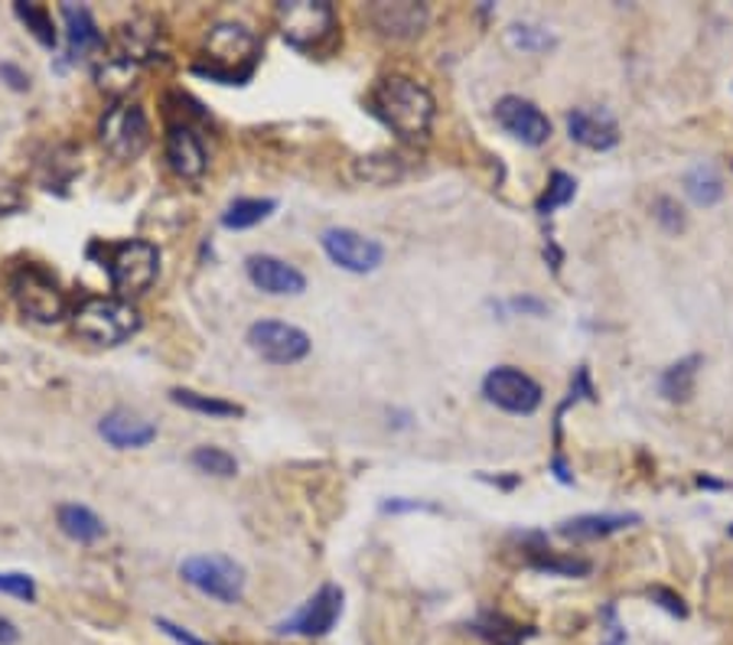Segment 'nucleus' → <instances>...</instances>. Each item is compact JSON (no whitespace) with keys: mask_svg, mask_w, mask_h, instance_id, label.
<instances>
[{"mask_svg":"<svg viewBox=\"0 0 733 645\" xmlns=\"http://www.w3.org/2000/svg\"><path fill=\"white\" fill-rule=\"evenodd\" d=\"M59 13H63V23H66V49H69V59H82V56H92V53H102V49H105V33H102V26H99V20L92 16L89 7H82V3H63Z\"/></svg>","mask_w":733,"mask_h":645,"instance_id":"obj_18","label":"nucleus"},{"mask_svg":"<svg viewBox=\"0 0 733 645\" xmlns=\"http://www.w3.org/2000/svg\"><path fill=\"white\" fill-rule=\"evenodd\" d=\"M369 20L382 36L415 39L424 33L430 10L424 3H408V0L405 3H375V7H369Z\"/></svg>","mask_w":733,"mask_h":645,"instance_id":"obj_17","label":"nucleus"},{"mask_svg":"<svg viewBox=\"0 0 733 645\" xmlns=\"http://www.w3.org/2000/svg\"><path fill=\"white\" fill-rule=\"evenodd\" d=\"M652 213H655V222H658L668 235H678V231H685V225H688L685 210H681L672 196H658L655 206H652Z\"/></svg>","mask_w":733,"mask_h":645,"instance_id":"obj_35","label":"nucleus"},{"mask_svg":"<svg viewBox=\"0 0 733 645\" xmlns=\"http://www.w3.org/2000/svg\"><path fill=\"white\" fill-rule=\"evenodd\" d=\"M10 294H13L20 314L33 322L53 326V322L69 317V297H66L59 278L43 264H33V261L16 264L10 274Z\"/></svg>","mask_w":733,"mask_h":645,"instance_id":"obj_4","label":"nucleus"},{"mask_svg":"<svg viewBox=\"0 0 733 645\" xmlns=\"http://www.w3.org/2000/svg\"><path fill=\"white\" fill-rule=\"evenodd\" d=\"M114 56H124V59H131V63H147V59H154L157 56V49H160V30H157V23L150 20V16H134V20H127V23H121L117 26V33H114Z\"/></svg>","mask_w":733,"mask_h":645,"instance_id":"obj_20","label":"nucleus"},{"mask_svg":"<svg viewBox=\"0 0 733 645\" xmlns=\"http://www.w3.org/2000/svg\"><path fill=\"white\" fill-rule=\"evenodd\" d=\"M342 616V587L323 584L314 597L287 620L274 626L278 636H304V640H323L332 633V626Z\"/></svg>","mask_w":733,"mask_h":645,"instance_id":"obj_10","label":"nucleus"},{"mask_svg":"<svg viewBox=\"0 0 733 645\" xmlns=\"http://www.w3.org/2000/svg\"><path fill=\"white\" fill-rule=\"evenodd\" d=\"M629 525H639V516L635 512H594V516H577V519H567L561 522L557 535L574 538V541H594V538H607L623 532Z\"/></svg>","mask_w":733,"mask_h":645,"instance_id":"obj_21","label":"nucleus"},{"mask_svg":"<svg viewBox=\"0 0 733 645\" xmlns=\"http://www.w3.org/2000/svg\"><path fill=\"white\" fill-rule=\"evenodd\" d=\"M731 535H733V525H731Z\"/></svg>","mask_w":733,"mask_h":645,"instance_id":"obj_43","label":"nucleus"},{"mask_svg":"<svg viewBox=\"0 0 733 645\" xmlns=\"http://www.w3.org/2000/svg\"><path fill=\"white\" fill-rule=\"evenodd\" d=\"M99 437L114 450H144L157 440V428L131 411H108L99 421Z\"/></svg>","mask_w":733,"mask_h":645,"instance_id":"obj_19","label":"nucleus"},{"mask_svg":"<svg viewBox=\"0 0 733 645\" xmlns=\"http://www.w3.org/2000/svg\"><path fill=\"white\" fill-rule=\"evenodd\" d=\"M483 395L489 405L509 415H534L541 408V385L516 365H499L483 378Z\"/></svg>","mask_w":733,"mask_h":645,"instance_id":"obj_12","label":"nucleus"},{"mask_svg":"<svg viewBox=\"0 0 733 645\" xmlns=\"http://www.w3.org/2000/svg\"><path fill=\"white\" fill-rule=\"evenodd\" d=\"M190 463H193L200 473H206V476H218V479H232V476L238 473V460H235L228 450L212 446V443L196 446V450L190 453Z\"/></svg>","mask_w":733,"mask_h":645,"instance_id":"obj_31","label":"nucleus"},{"mask_svg":"<svg viewBox=\"0 0 733 645\" xmlns=\"http://www.w3.org/2000/svg\"><path fill=\"white\" fill-rule=\"evenodd\" d=\"M567 134L587 150H613L620 144V124L607 108L567 111Z\"/></svg>","mask_w":733,"mask_h":645,"instance_id":"obj_16","label":"nucleus"},{"mask_svg":"<svg viewBox=\"0 0 733 645\" xmlns=\"http://www.w3.org/2000/svg\"><path fill=\"white\" fill-rule=\"evenodd\" d=\"M0 593L23 603H36V580L23 570H0Z\"/></svg>","mask_w":733,"mask_h":645,"instance_id":"obj_34","label":"nucleus"},{"mask_svg":"<svg viewBox=\"0 0 733 645\" xmlns=\"http://www.w3.org/2000/svg\"><path fill=\"white\" fill-rule=\"evenodd\" d=\"M245 274L258 291H264L271 297H301L307 291L304 271L284 258H274V254H248Z\"/></svg>","mask_w":733,"mask_h":645,"instance_id":"obj_15","label":"nucleus"},{"mask_svg":"<svg viewBox=\"0 0 733 645\" xmlns=\"http://www.w3.org/2000/svg\"><path fill=\"white\" fill-rule=\"evenodd\" d=\"M496 121L506 134L522 140L525 147H541L551 140V121L541 108L519 95H506L496 102Z\"/></svg>","mask_w":733,"mask_h":645,"instance_id":"obj_14","label":"nucleus"},{"mask_svg":"<svg viewBox=\"0 0 733 645\" xmlns=\"http://www.w3.org/2000/svg\"><path fill=\"white\" fill-rule=\"evenodd\" d=\"M604 623H607V633H610V643H607V645H627L629 643L623 623L617 620V607H613V603H607V607H604Z\"/></svg>","mask_w":733,"mask_h":645,"instance_id":"obj_40","label":"nucleus"},{"mask_svg":"<svg viewBox=\"0 0 733 645\" xmlns=\"http://www.w3.org/2000/svg\"><path fill=\"white\" fill-rule=\"evenodd\" d=\"M470 630H473L476 636H483L489 645H522L528 636H534V630L519 626L516 620H509V616H503V613H496V610L480 613V620H473Z\"/></svg>","mask_w":733,"mask_h":645,"instance_id":"obj_25","label":"nucleus"},{"mask_svg":"<svg viewBox=\"0 0 733 645\" xmlns=\"http://www.w3.org/2000/svg\"><path fill=\"white\" fill-rule=\"evenodd\" d=\"M180 577L193 590H200L203 597H210L222 607L241 603L245 587H248L245 567L235 557H225V554H193V557H187L180 564Z\"/></svg>","mask_w":733,"mask_h":645,"instance_id":"obj_7","label":"nucleus"},{"mask_svg":"<svg viewBox=\"0 0 733 645\" xmlns=\"http://www.w3.org/2000/svg\"><path fill=\"white\" fill-rule=\"evenodd\" d=\"M574 196H577V180H574L571 173H564V170H554L551 180H548V190H544V193L538 196V203H534V213L551 215L554 210L567 206Z\"/></svg>","mask_w":733,"mask_h":645,"instance_id":"obj_32","label":"nucleus"},{"mask_svg":"<svg viewBox=\"0 0 733 645\" xmlns=\"http://www.w3.org/2000/svg\"><path fill=\"white\" fill-rule=\"evenodd\" d=\"M56 525H59L63 535L69 538V541H76V544H95L108 532L105 519L99 512H92L89 506H82V502H63L56 509Z\"/></svg>","mask_w":733,"mask_h":645,"instance_id":"obj_22","label":"nucleus"},{"mask_svg":"<svg viewBox=\"0 0 733 645\" xmlns=\"http://www.w3.org/2000/svg\"><path fill=\"white\" fill-rule=\"evenodd\" d=\"M382 512L385 516H405V512H440V509L424 502V499H385Z\"/></svg>","mask_w":733,"mask_h":645,"instance_id":"obj_37","label":"nucleus"},{"mask_svg":"<svg viewBox=\"0 0 733 645\" xmlns=\"http://www.w3.org/2000/svg\"><path fill=\"white\" fill-rule=\"evenodd\" d=\"M701 362H704L701 355H688V359H678L675 365H668L658 378V392L668 401H688L695 395V378H698Z\"/></svg>","mask_w":733,"mask_h":645,"instance_id":"obj_26","label":"nucleus"},{"mask_svg":"<svg viewBox=\"0 0 733 645\" xmlns=\"http://www.w3.org/2000/svg\"><path fill=\"white\" fill-rule=\"evenodd\" d=\"M203 59L206 63L193 66V76L212 79L218 86H245L261 59V39L245 23L218 20L206 30Z\"/></svg>","mask_w":733,"mask_h":645,"instance_id":"obj_2","label":"nucleus"},{"mask_svg":"<svg viewBox=\"0 0 733 645\" xmlns=\"http://www.w3.org/2000/svg\"><path fill=\"white\" fill-rule=\"evenodd\" d=\"M72 329L95 346H121L140 332V314L121 297H86L72 310Z\"/></svg>","mask_w":733,"mask_h":645,"instance_id":"obj_5","label":"nucleus"},{"mask_svg":"<svg viewBox=\"0 0 733 645\" xmlns=\"http://www.w3.org/2000/svg\"><path fill=\"white\" fill-rule=\"evenodd\" d=\"M319 245H323L326 258L349 274H372L385 261V248L356 228H326L319 235Z\"/></svg>","mask_w":733,"mask_h":645,"instance_id":"obj_11","label":"nucleus"},{"mask_svg":"<svg viewBox=\"0 0 733 645\" xmlns=\"http://www.w3.org/2000/svg\"><path fill=\"white\" fill-rule=\"evenodd\" d=\"M170 401L193 411V415H206V418H245V408L235 405V401H225V398H215V395H203V392H193V388H173L170 392Z\"/></svg>","mask_w":733,"mask_h":645,"instance_id":"obj_27","label":"nucleus"},{"mask_svg":"<svg viewBox=\"0 0 733 645\" xmlns=\"http://www.w3.org/2000/svg\"><path fill=\"white\" fill-rule=\"evenodd\" d=\"M16 643H20V630H16V623L7 620V616H0V645H16Z\"/></svg>","mask_w":733,"mask_h":645,"instance_id":"obj_42","label":"nucleus"},{"mask_svg":"<svg viewBox=\"0 0 733 645\" xmlns=\"http://www.w3.org/2000/svg\"><path fill=\"white\" fill-rule=\"evenodd\" d=\"M525 564H528L531 570H538V574H551V577H587V574L594 570L590 561H584V557H571V554H554V551H548L544 544L531 547L528 557H525Z\"/></svg>","mask_w":733,"mask_h":645,"instance_id":"obj_24","label":"nucleus"},{"mask_svg":"<svg viewBox=\"0 0 733 645\" xmlns=\"http://www.w3.org/2000/svg\"><path fill=\"white\" fill-rule=\"evenodd\" d=\"M278 26L291 49L323 53L336 39V10L326 0H287L278 3Z\"/></svg>","mask_w":733,"mask_h":645,"instance_id":"obj_6","label":"nucleus"},{"mask_svg":"<svg viewBox=\"0 0 733 645\" xmlns=\"http://www.w3.org/2000/svg\"><path fill=\"white\" fill-rule=\"evenodd\" d=\"M102 268L121 301L147 294L160 278V248L147 238L111 241L102 251Z\"/></svg>","mask_w":733,"mask_h":645,"instance_id":"obj_3","label":"nucleus"},{"mask_svg":"<svg viewBox=\"0 0 733 645\" xmlns=\"http://www.w3.org/2000/svg\"><path fill=\"white\" fill-rule=\"evenodd\" d=\"M509 310H512V314H528V317H544V314H548V304L538 301V297H512V301H509Z\"/></svg>","mask_w":733,"mask_h":645,"instance_id":"obj_41","label":"nucleus"},{"mask_svg":"<svg viewBox=\"0 0 733 645\" xmlns=\"http://www.w3.org/2000/svg\"><path fill=\"white\" fill-rule=\"evenodd\" d=\"M248 346L255 355H261L264 362L271 365H297L311 355L314 349V339L294 326V322L284 320H258L248 326Z\"/></svg>","mask_w":733,"mask_h":645,"instance_id":"obj_9","label":"nucleus"},{"mask_svg":"<svg viewBox=\"0 0 733 645\" xmlns=\"http://www.w3.org/2000/svg\"><path fill=\"white\" fill-rule=\"evenodd\" d=\"M506 43H509L512 49H519V53H541V49L554 46V36H551L548 30H541V26L516 23V26H509Z\"/></svg>","mask_w":733,"mask_h":645,"instance_id":"obj_33","label":"nucleus"},{"mask_svg":"<svg viewBox=\"0 0 733 645\" xmlns=\"http://www.w3.org/2000/svg\"><path fill=\"white\" fill-rule=\"evenodd\" d=\"M649 600H652V603H658L665 613H672V616H678V620H685V616H688L685 600H681L675 590H668V587H649Z\"/></svg>","mask_w":733,"mask_h":645,"instance_id":"obj_36","label":"nucleus"},{"mask_svg":"<svg viewBox=\"0 0 733 645\" xmlns=\"http://www.w3.org/2000/svg\"><path fill=\"white\" fill-rule=\"evenodd\" d=\"M137 76H140V66L124 59V56H108L105 63L95 69V86L111 95L114 102H124V95L137 86Z\"/></svg>","mask_w":733,"mask_h":645,"instance_id":"obj_23","label":"nucleus"},{"mask_svg":"<svg viewBox=\"0 0 733 645\" xmlns=\"http://www.w3.org/2000/svg\"><path fill=\"white\" fill-rule=\"evenodd\" d=\"M163 157L170 163V170L183 180H200L210 167V154L203 137L196 134L193 124L187 121H173L163 134Z\"/></svg>","mask_w":733,"mask_h":645,"instance_id":"obj_13","label":"nucleus"},{"mask_svg":"<svg viewBox=\"0 0 733 645\" xmlns=\"http://www.w3.org/2000/svg\"><path fill=\"white\" fill-rule=\"evenodd\" d=\"M369 111L392 127L402 140H427L433 117H437V102L427 86H420L411 76H385L375 82L369 92Z\"/></svg>","mask_w":733,"mask_h":645,"instance_id":"obj_1","label":"nucleus"},{"mask_svg":"<svg viewBox=\"0 0 733 645\" xmlns=\"http://www.w3.org/2000/svg\"><path fill=\"white\" fill-rule=\"evenodd\" d=\"M278 210V200H235L225 213H222V228L228 231H245L261 225L264 218H271Z\"/></svg>","mask_w":733,"mask_h":645,"instance_id":"obj_29","label":"nucleus"},{"mask_svg":"<svg viewBox=\"0 0 733 645\" xmlns=\"http://www.w3.org/2000/svg\"><path fill=\"white\" fill-rule=\"evenodd\" d=\"M157 630H160L163 636H170L173 643H180V645H212V643H206V640H200V636H193L190 630H183V626H177V623L163 620V616L157 620Z\"/></svg>","mask_w":733,"mask_h":645,"instance_id":"obj_39","label":"nucleus"},{"mask_svg":"<svg viewBox=\"0 0 733 645\" xmlns=\"http://www.w3.org/2000/svg\"><path fill=\"white\" fill-rule=\"evenodd\" d=\"M0 82L10 92H30V76L26 69H20L16 63H0Z\"/></svg>","mask_w":733,"mask_h":645,"instance_id":"obj_38","label":"nucleus"},{"mask_svg":"<svg viewBox=\"0 0 733 645\" xmlns=\"http://www.w3.org/2000/svg\"><path fill=\"white\" fill-rule=\"evenodd\" d=\"M99 140L121 163L137 160L150 147V117L134 102H114L99 121Z\"/></svg>","mask_w":733,"mask_h":645,"instance_id":"obj_8","label":"nucleus"},{"mask_svg":"<svg viewBox=\"0 0 733 645\" xmlns=\"http://www.w3.org/2000/svg\"><path fill=\"white\" fill-rule=\"evenodd\" d=\"M13 13H16V20L36 36L40 46H46V49H56V46H59V30H56V23H53V13H49L43 3H26V0H20V3H13Z\"/></svg>","mask_w":733,"mask_h":645,"instance_id":"obj_30","label":"nucleus"},{"mask_svg":"<svg viewBox=\"0 0 733 645\" xmlns=\"http://www.w3.org/2000/svg\"><path fill=\"white\" fill-rule=\"evenodd\" d=\"M685 190H688L695 206H714V203L724 200V180H721V173L711 163L691 167L688 177H685Z\"/></svg>","mask_w":733,"mask_h":645,"instance_id":"obj_28","label":"nucleus"}]
</instances>
